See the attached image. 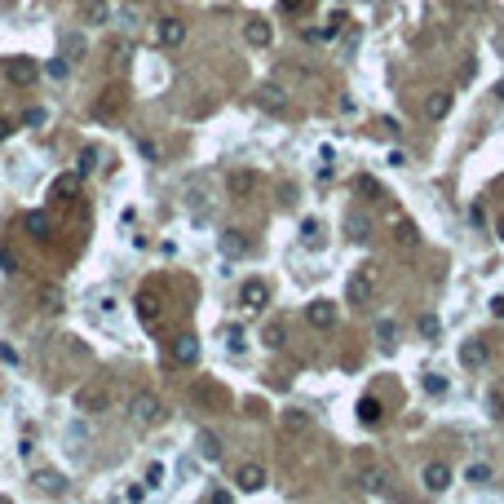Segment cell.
<instances>
[{"mask_svg":"<svg viewBox=\"0 0 504 504\" xmlns=\"http://www.w3.org/2000/svg\"><path fill=\"white\" fill-rule=\"evenodd\" d=\"M124 106H128V89H119V84H111V89H102L98 98H93L89 115L98 119V124H115V119L124 115Z\"/></svg>","mask_w":504,"mask_h":504,"instance_id":"1","label":"cell"},{"mask_svg":"<svg viewBox=\"0 0 504 504\" xmlns=\"http://www.w3.org/2000/svg\"><path fill=\"white\" fill-rule=\"evenodd\" d=\"M128 416H133L137 425H155V420L164 416V403H160V394H155V389H137L133 398H128Z\"/></svg>","mask_w":504,"mask_h":504,"instance_id":"2","label":"cell"},{"mask_svg":"<svg viewBox=\"0 0 504 504\" xmlns=\"http://www.w3.org/2000/svg\"><path fill=\"white\" fill-rule=\"evenodd\" d=\"M371 292H376V270H371V266H358L350 274V283H345V301H350V305H367Z\"/></svg>","mask_w":504,"mask_h":504,"instance_id":"3","label":"cell"},{"mask_svg":"<svg viewBox=\"0 0 504 504\" xmlns=\"http://www.w3.org/2000/svg\"><path fill=\"white\" fill-rule=\"evenodd\" d=\"M455 482V473H451V464L447 460H429L425 469H420V487L429 491V496H442V491H447Z\"/></svg>","mask_w":504,"mask_h":504,"instance_id":"4","label":"cell"},{"mask_svg":"<svg viewBox=\"0 0 504 504\" xmlns=\"http://www.w3.org/2000/svg\"><path fill=\"white\" fill-rule=\"evenodd\" d=\"M239 305H244L248 314L266 310L270 305V283L266 279H244V283H239Z\"/></svg>","mask_w":504,"mask_h":504,"instance_id":"5","label":"cell"},{"mask_svg":"<svg viewBox=\"0 0 504 504\" xmlns=\"http://www.w3.org/2000/svg\"><path fill=\"white\" fill-rule=\"evenodd\" d=\"M168 354H173L177 367H195L199 363V336H190V332L173 336V341H168Z\"/></svg>","mask_w":504,"mask_h":504,"instance_id":"6","label":"cell"},{"mask_svg":"<svg viewBox=\"0 0 504 504\" xmlns=\"http://www.w3.org/2000/svg\"><path fill=\"white\" fill-rule=\"evenodd\" d=\"M226 186H230V199H252L261 190V173H252V168H235Z\"/></svg>","mask_w":504,"mask_h":504,"instance_id":"7","label":"cell"},{"mask_svg":"<svg viewBox=\"0 0 504 504\" xmlns=\"http://www.w3.org/2000/svg\"><path fill=\"white\" fill-rule=\"evenodd\" d=\"M155 40H160V49H177V44H186V22L182 18H164L160 27H155Z\"/></svg>","mask_w":504,"mask_h":504,"instance_id":"8","label":"cell"},{"mask_svg":"<svg viewBox=\"0 0 504 504\" xmlns=\"http://www.w3.org/2000/svg\"><path fill=\"white\" fill-rule=\"evenodd\" d=\"M305 323H310V328H319V332L336 328V305L323 301V296H319V301H310V305H305Z\"/></svg>","mask_w":504,"mask_h":504,"instance_id":"9","label":"cell"},{"mask_svg":"<svg viewBox=\"0 0 504 504\" xmlns=\"http://www.w3.org/2000/svg\"><path fill=\"white\" fill-rule=\"evenodd\" d=\"M235 482H239V491H261V487H266V464L244 460V464L235 469Z\"/></svg>","mask_w":504,"mask_h":504,"instance_id":"10","label":"cell"},{"mask_svg":"<svg viewBox=\"0 0 504 504\" xmlns=\"http://www.w3.org/2000/svg\"><path fill=\"white\" fill-rule=\"evenodd\" d=\"M5 76H9V84H18V89H27V84H35V76H40V67H35L31 58H9Z\"/></svg>","mask_w":504,"mask_h":504,"instance_id":"11","label":"cell"},{"mask_svg":"<svg viewBox=\"0 0 504 504\" xmlns=\"http://www.w3.org/2000/svg\"><path fill=\"white\" fill-rule=\"evenodd\" d=\"M244 40L252 44V49H266V44L274 40V27H270V22H266V18H252V22H248V27H244Z\"/></svg>","mask_w":504,"mask_h":504,"instance_id":"12","label":"cell"},{"mask_svg":"<svg viewBox=\"0 0 504 504\" xmlns=\"http://www.w3.org/2000/svg\"><path fill=\"white\" fill-rule=\"evenodd\" d=\"M31 482H35V491H44V496H62V491H67V478L53 473V469H35Z\"/></svg>","mask_w":504,"mask_h":504,"instance_id":"13","label":"cell"},{"mask_svg":"<svg viewBox=\"0 0 504 504\" xmlns=\"http://www.w3.org/2000/svg\"><path fill=\"white\" fill-rule=\"evenodd\" d=\"M261 345H266V350H283V345H287V323L283 319L266 323V328H261Z\"/></svg>","mask_w":504,"mask_h":504,"instance_id":"14","label":"cell"},{"mask_svg":"<svg viewBox=\"0 0 504 504\" xmlns=\"http://www.w3.org/2000/svg\"><path fill=\"white\" fill-rule=\"evenodd\" d=\"M217 248H221V257H244V252H248V239H244V230H221Z\"/></svg>","mask_w":504,"mask_h":504,"instance_id":"15","label":"cell"},{"mask_svg":"<svg viewBox=\"0 0 504 504\" xmlns=\"http://www.w3.org/2000/svg\"><path fill=\"white\" fill-rule=\"evenodd\" d=\"M195 447H199L203 460H221V438L212 434V429H199V434H195Z\"/></svg>","mask_w":504,"mask_h":504,"instance_id":"16","label":"cell"},{"mask_svg":"<svg viewBox=\"0 0 504 504\" xmlns=\"http://www.w3.org/2000/svg\"><path fill=\"white\" fill-rule=\"evenodd\" d=\"M482 363H487V345L482 341H464L460 345V367L473 371V367H482Z\"/></svg>","mask_w":504,"mask_h":504,"instance_id":"17","label":"cell"},{"mask_svg":"<svg viewBox=\"0 0 504 504\" xmlns=\"http://www.w3.org/2000/svg\"><path fill=\"white\" fill-rule=\"evenodd\" d=\"M447 111H451V93H447V89H434V93L425 98V115H429V119H442Z\"/></svg>","mask_w":504,"mask_h":504,"instance_id":"18","label":"cell"},{"mask_svg":"<svg viewBox=\"0 0 504 504\" xmlns=\"http://www.w3.org/2000/svg\"><path fill=\"white\" fill-rule=\"evenodd\" d=\"M380 420H385V407H380L376 398H358V425H380Z\"/></svg>","mask_w":504,"mask_h":504,"instance_id":"19","label":"cell"},{"mask_svg":"<svg viewBox=\"0 0 504 504\" xmlns=\"http://www.w3.org/2000/svg\"><path fill=\"white\" fill-rule=\"evenodd\" d=\"M80 407L84 412H106V407H111V394L106 389H80Z\"/></svg>","mask_w":504,"mask_h":504,"instance_id":"20","label":"cell"},{"mask_svg":"<svg viewBox=\"0 0 504 504\" xmlns=\"http://www.w3.org/2000/svg\"><path fill=\"white\" fill-rule=\"evenodd\" d=\"M345 230H350V239H354V244H367V235H371V221L363 217V212H350V217H345Z\"/></svg>","mask_w":504,"mask_h":504,"instance_id":"21","label":"cell"},{"mask_svg":"<svg viewBox=\"0 0 504 504\" xmlns=\"http://www.w3.org/2000/svg\"><path fill=\"white\" fill-rule=\"evenodd\" d=\"M283 429H287V434H305V429H310V412L287 407V412H283Z\"/></svg>","mask_w":504,"mask_h":504,"instance_id":"22","label":"cell"},{"mask_svg":"<svg viewBox=\"0 0 504 504\" xmlns=\"http://www.w3.org/2000/svg\"><path fill=\"white\" fill-rule=\"evenodd\" d=\"M195 403H203V407H226V389L221 385H199L195 389Z\"/></svg>","mask_w":504,"mask_h":504,"instance_id":"23","label":"cell"},{"mask_svg":"<svg viewBox=\"0 0 504 504\" xmlns=\"http://www.w3.org/2000/svg\"><path fill=\"white\" fill-rule=\"evenodd\" d=\"M22 226H27L31 239H49V217H44V212H27V217H22Z\"/></svg>","mask_w":504,"mask_h":504,"instance_id":"24","label":"cell"},{"mask_svg":"<svg viewBox=\"0 0 504 504\" xmlns=\"http://www.w3.org/2000/svg\"><path fill=\"white\" fill-rule=\"evenodd\" d=\"M137 314H142V323H146V328H155V323H160V310H155V292H142V296H137Z\"/></svg>","mask_w":504,"mask_h":504,"instance_id":"25","label":"cell"},{"mask_svg":"<svg viewBox=\"0 0 504 504\" xmlns=\"http://www.w3.org/2000/svg\"><path fill=\"white\" fill-rule=\"evenodd\" d=\"M84 18H89L93 27H102V22L111 18V5H106V0H84Z\"/></svg>","mask_w":504,"mask_h":504,"instance_id":"26","label":"cell"},{"mask_svg":"<svg viewBox=\"0 0 504 504\" xmlns=\"http://www.w3.org/2000/svg\"><path fill=\"white\" fill-rule=\"evenodd\" d=\"M76 190H80V173H62V177L53 182V199H71Z\"/></svg>","mask_w":504,"mask_h":504,"instance_id":"27","label":"cell"},{"mask_svg":"<svg viewBox=\"0 0 504 504\" xmlns=\"http://www.w3.org/2000/svg\"><path fill=\"white\" fill-rule=\"evenodd\" d=\"M376 341H380V350H394V345H398V328H394V319H380L376 323Z\"/></svg>","mask_w":504,"mask_h":504,"instance_id":"28","label":"cell"},{"mask_svg":"<svg viewBox=\"0 0 504 504\" xmlns=\"http://www.w3.org/2000/svg\"><path fill=\"white\" fill-rule=\"evenodd\" d=\"M257 102L270 106V111H283V89H279V84H266V89L257 93Z\"/></svg>","mask_w":504,"mask_h":504,"instance_id":"29","label":"cell"},{"mask_svg":"<svg viewBox=\"0 0 504 504\" xmlns=\"http://www.w3.org/2000/svg\"><path fill=\"white\" fill-rule=\"evenodd\" d=\"M451 389L447 376H438V371H425V394H434V398H442V394Z\"/></svg>","mask_w":504,"mask_h":504,"instance_id":"30","label":"cell"},{"mask_svg":"<svg viewBox=\"0 0 504 504\" xmlns=\"http://www.w3.org/2000/svg\"><path fill=\"white\" fill-rule=\"evenodd\" d=\"M62 49H67V58H71V62H80V58H84V49H89V44H84V35H76V31H71L67 40H62Z\"/></svg>","mask_w":504,"mask_h":504,"instance_id":"31","label":"cell"},{"mask_svg":"<svg viewBox=\"0 0 504 504\" xmlns=\"http://www.w3.org/2000/svg\"><path fill=\"white\" fill-rule=\"evenodd\" d=\"M464 478H469L473 487H487V482H491V464H469V469H464Z\"/></svg>","mask_w":504,"mask_h":504,"instance_id":"32","label":"cell"},{"mask_svg":"<svg viewBox=\"0 0 504 504\" xmlns=\"http://www.w3.org/2000/svg\"><path fill=\"white\" fill-rule=\"evenodd\" d=\"M416 328H420V336H425V341H438V319H434V314H420Z\"/></svg>","mask_w":504,"mask_h":504,"instance_id":"33","label":"cell"},{"mask_svg":"<svg viewBox=\"0 0 504 504\" xmlns=\"http://www.w3.org/2000/svg\"><path fill=\"white\" fill-rule=\"evenodd\" d=\"M244 328H230V332H226V350H230V354H244Z\"/></svg>","mask_w":504,"mask_h":504,"instance_id":"34","label":"cell"},{"mask_svg":"<svg viewBox=\"0 0 504 504\" xmlns=\"http://www.w3.org/2000/svg\"><path fill=\"white\" fill-rule=\"evenodd\" d=\"M98 168V151H80V160H76V173L84 177V173H93Z\"/></svg>","mask_w":504,"mask_h":504,"instance_id":"35","label":"cell"},{"mask_svg":"<svg viewBox=\"0 0 504 504\" xmlns=\"http://www.w3.org/2000/svg\"><path fill=\"white\" fill-rule=\"evenodd\" d=\"M363 487L367 491H385V473H380V469H367L363 473Z\"/></svg>","mask_w":504,"mask_h":504,"instance_id":"36","label":"cell"},{"mask_svg":"<svg viewBox=\"0 0 504 504\" xmlns=\"http://www.w3.org/2000/svg\"><path fill=\"white\" fill-rule=\"evenodd\" d=\"M487 407H491V416H496V420H504V394H500V389L487 394Z\"/></svg>","mask_w":504,"mask_h":504,"instance_id":"37","label":"cell"},{"mask_svg":"<svg viewBox=\"0 0 504 504\" xmlns=\"http://www.w3.org/2000/svg\"><path fill=\"white\" fill-rule=\"evenodd\" d=\"M44 71H49V80H67V71H71V67H67V58H53V62L44 67Z\"/></svg>","mask_w":504,"mask_h":504,"instance_id":"38","label":"cell"},{"mask_svg":"<svg viewBox=\"0 0 504 504\" xmlns=\"http://www.w3.org/2000/svg\"><path fill=\"white\" fill-rule=\"evenodd\" d=\"M155 487H164V464H151L146 469V491H155Z\"/></svg>","mask_w":504,"mask_h":504,"instance_id":"39","label":"cell"},{"mask_svg":"<svg viewBox=\"0 0 504 504\" xmlns=\"http://www.w3.org/2000/svg\"><path fill=\"white\" fill-rule=\"evenodd\" d=\"M398 244H416V226L412 221H398Z\"/></svg>","mask_w":504,"mask_h":504,"instance_id":"40","label":"cell"},{"mask_svg":"<svg viewBox=\"0 0 504 504\" xmlns=\"http://www.w3.org/2000/svg\"><path fill=\"white\" fill-rule=\"evenodd\" d=\"M22 124H44V111H40V106H31V111L22 115Z\"/></svg>","mask_w":504,"mask_h":504,"instance_id":"41","label":"cell"},{"mask_svg":"<svg viewBox=\"0 0 504 504\" xmlns=\"http://www.w3.org/2000/svg\"><path fill=\"white\" fill-rule=\"evenodd\" d=\"M301 235H319V217H305L301 221Z\"/></svg>","mask_w":504,"mask_h":504,"instance_id":"42","label":"cell"},{"mask_svg":"<svg viewBox=\"0 0 504 504\" xmlns=\"http://www.w3.org/2000/svg\"><path fill=\"white\" fill-rule=\"evenodd\" d=\"M9 133H14V119H5V115H0V142H5Z\"/></svg>","mask_w":504,"mask_h":504,"instance_id":"43","label":"cell"},{"mask_svg":"<svg viewBox=\"0 0 504 504\" xmlns=\"http://www.w3.org/2000/svg\"><path fill=\"white\" fill-rule=\"evenodd\" d=\"M283 9H287V14H301V9H305V0H283Z\"/></svg>","mask_w":504,"mask_h":504,"instance_id":"44","label":"cell"},{"mask_svg":"<svg viewBox=\"0 0 504 504\" xmlns=\"http://www.w3.org/2000/svg\"><path fill=\"white\" fill-rule=\"evenodd\" d=\"M491 314H496V319H504V296H496V301H491Z\"/></svg>","mask_w":504,"mask_h":504,"instance_id":"45","label":"cell"},{"mask_svg":"<svg viewBox=\"0 0 504 504\" xmlns=\"http://www.w3.org/2000/svg\"><path fill=\"white\" fill-rule=\"evenodd\" d=\"M500 239H504V221H500Z\"/></svg>","mask_w":504,"mask_h":504,"instance_id":"46","label":"cell"}]
</instances>
